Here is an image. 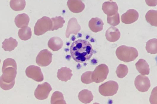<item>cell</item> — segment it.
<instances>
[{
    "instance_id": "obj_1",
    "label": "cell",
    "mask_w": 157,
    "mask_h": 104,
    "mask_svg": "<svg viewBox=\"0 0 157 104\" xmlns=\"http://www.w3.org/2000/svg\"><path fill=\"white\" fill-rule=\"evenodd\" d=\"M17 70V63L14 59L8 58L4 61L2 70L3 74L0 79L1 89L7 90L13 87L15 84Z\"/></svg>"
},
{
    "instance_id": "obj_2",
    "label": "cell",
    "mask_w": 157,
    "mask_h": 104,
    "mask_svg": "<svg viewBox=\"0 0 157 104\" xmlns=\"http://www.w3.org/2000/svg\"><path fill=\"white\" fill-rule=\"evenodd\" d=\"M70 51L71 56L76 62L82 63L89 60L93 54L90 43L87 40L78 39L72 44Z\"/></svg>"
},
{
    "instance_id": "obj_3",
    "label": "cell",
    "mask_w": 157,
    "mask_h": 104,
    "mask_svg": "<svg viewBox=\"0 0 157 104\" xmlns=\"http://www.w3.org/2000/svg\"><path fill=\"white\" fill-rule=\"evenodd\" d=\"M116 54L118 59L125 62L133 61L138 56V52L135 48L124 45L118 47Z\"/></svg>"
},
{
    "instance_id": "obj_4",
    "label": "cell",
    "mask_w": 157,
    "mask_h": 104,
    "mask_svg": "<svg viewBox=\"0 0 157 104\" xmlns=\"http://www.w3.org/2000/svg\"><path fill=\"white\" fill-rule=\"evenodd\" d=\"M52 25L51 18L47 16L43 17L38 19L35 24L34 27L35 34L39 36L48 31H51Z\"/></svg>"
},
{
    "instance_id": "obj_5",
    "label": "cell",
    "mask_w": 157,
    "mask_h": 104,
    "mask_svg": "<svg viewBox=\"0 0 157 104\" xmlns=\"http://www.w3.org/2000/svg\"><path fill=\"white\" fill-rule=\"evenodd\" d=\"M109 73L108 66L104 64H102L97 66L92 74V79L93 81L97 83L103 82L107 77Z\"/></svg>"
},
{
    "instance_id": "obj_6",
    "label": "cell",
    "mask_w": 157,
    "mask_h": 104,
    "mask_svg": "<svg viewBox=\"0 0 157 104\" xmlns=\"http://www.w3.org/2000/svg\"><path fill=\"white\" fill-rule=\"evenodd\" d=\"M118 89V85L117 83L115 81L110 80L99 86V91L103 96H112L116 93Z\"/></svg>"
},
{
    "instance_id": "obj_7",
    "label": "cell",
    "mask_w": 157,
    "mask_h": 104,
    "mask_svg": "<svg viewBox=\"0 0 157 104\" xmlns=\"http://www.w3.org/2000/svg\"><path fill=\"white\" fill-rule=\"evenodd\" d=\"M52 89L50 84L47 82L39 84L34 91V96L39 100H44L48 97Z\"/></svg>"
},
{
    "instance_id": "obj_8",
    "label": "cell",
    "mask_w": 157,
    "mask_h": 104,
    "mask_svg": "<svg viewBox=\"0 0 157 104\" xmlns=\"http://www.w3.org/2000/svg\"><path fill=\"white\" fill-rule=\"evenodd\" d=\"M52 54L48 49H45L41 51L36 58V62L38 65L42 67L49 65L52 61Z\"/></svg>"
},
{
    "instance_id": "obj_9",
    "label": "cell",
    "mask_w": 157,
    "mask_h": 104,
    "mask_svg": "<svg viewBox=\"0 0 157 104\" xmlns=\"http://www.w3.org/2000/svg\"><path fill=\"white\" fill-rule=\"evenodd\" d=\"M25 73L28 77L37 82H41L44 80V76L40 67L31 65L27 68Z\"/></svg>"
},
{
    "instance_id": "obj_10",
    "label": "cell",
    "mask_w": 157,
    "mask_h": 104,
    "mask_svg": "<svg viewBox=\"0 0 157 104\" xmlns=\"http://www.w3.org/2000/svg\"><path fill=\"white\" fill-rule=\"evenodd\" d=\"M134 85L136 88L139 91L145 92L148 91L150 88V83L147 76L140 74L135 78Z\"/></svg>"
},
{
    "instance_id": "obj_11",
    "label": "cell",
    "mask_w": 157,
    "mask_h": 104,
    "mask_svg": "<svg viewBox=\"0 0 157 104\" xmlns=\"http://www.w3.org/2000/svg\"><path fill=\"white\" fill-rule=\"evenodd\" d=\"M139 17V13L134 9H129L121 16L122 22L126 24H130L137 20Z\"/></svg>"
},
{
    "instance_id": "obj_12",
    "label": "cell",
    "mask_w": 157,
    "mask_h": 104,
    "mask_svg": "<svg viewBox=\"0 0 157 104\" xmlns=\"http://www.w3.org/2000/svg\"><path fill=\"white\" fill-rule=\"evenodd\" d=\"M81 29L76 19L74 17L71 18L68 22L65 33L66 37L68 38L71 33L77 34Z\"/></svg>"
},
{
    "instance_id": "obj_13",
    "label": "cell",
    "mask_w": 157,
    "mask_h": 104,
    "mask_svg": "<svg viewBox=\"0 0 157 104\" xmlns=\"http://www.w3.org/2000/svg\"><path fill=\"white\" fill-rule=\"evenodd\" d=\"M102 9L107 16H111L118 12V7L115 2L108 1H105L102 4Z\"/></svg>"
},
{
    "instance_id": "obj_14",
    "label": "cell",
    "mask_w": 157,
    "mask_h": 104,
    "mask_svg": "<svg viewBox=\"0 0 157 104\" xmlns=\"http://www.w3.org/2000/svg\"><path fill=\"white\" fill-rule=\"evenodd\" d=\"M105 36L108 41L114 42L119 39L121 33L117 28L115 26H111L106 31Z\"/></svg>"
},
{
    "instance_id": "obj_15",
    "label": "cell",
    "mask_w": 157,
    "mask_h": 104,
    "mask_svg": "<svg viewBox=\"0 0 157 104\" xmlns=\"http://www.w3.org/2000/svg\"><path fill=\"white\" fill-rule=\"evenodd\" d=\"M67 4L70 10L75 13L81 12L85 8L84 4L81 0H68Z\"/></svg>"
},
{
    "instance_id": "obj_16",
    "label": "cell",
    "mask_w": 157,
    "mask_h": 104,
    "mask_svg": "<svg viewBox=\"0 0 157 104\" xmlns=\"http://www.w3.org/2000/svg\"><path fill=\"white\" fill-rule=\"evenodd\" d=\"M103 25L102 20L97 17L92 18L89 22L90 29L95 33L101 31L103 29Z\"/></svg>"
},
{
    "instance_id": "obj_17",
    "label": "cell",
    "mask_w": 157,
    "mask_h": 104,
    "mask_svg": "<svg viewBox=\"0 0 157 104\" xmlns=\"http://www.w3.org/2000/svg\"><path fill=\"white\" fill-rule=\"evenodd\" d=\"M30 20L29 16L25 13L17 15L15 18L16 26L19 28H23L27 26Z\"/></svg>"
},
{
    "instance_id": "obj_18",
    "label": "cell",
    "mask_w": 157,
    "mask_h": 104,
    "mask_svg": "<svg viewBox=\"0 0 157 104\" xmlns=\"http://www.w3.org/2000/svg\"><path fill=\"white\" fill-rule=\"evenodd\" d=\"M72 75V71L70 68L65 67L58 70L57 76L59 80L67 81L71 79Z\"/></svg>"
},
{
    "instance_id": "obj_19",
    "label": "cell",
    "mask_w": 157,
    "mask_h": 104,
    "mask_svg": "<svg viewBox=\"0 0 157 104\" xmlns=\"http://www.w3.org/2000/svg\"><path fill=\"white\" fill-rule=\"evenodd\" d=\"M63 42L59 37L54 36L51 38L49 40L48 45L49 47L53 51H57L63 47Z\"/></svg>"
},
{
    "instance_id": "obj_20",
    "label": "cell",
    "mask_w": 157,
    "mask_h": 104,
    "mask_svg": "<svg viewBox=\"0 0 157 104\" xmlns=\"http://www.w3.org/2000/svg\"><path fill=\"white\" fill-rule=\"evenodd\" d=\"M135 66L138 71L142 75H148L149 74V66L145 60L140 59L136 63Z\"/></svg>"
},
{
    "instance_id": "obj_21",
    "label": "cell",
    "mask_w": 157,
    "mask_h": 104,
    "mask_svg": "<svg viewBox=\"0 0 157 104\" xmlns=\"http://www.w3.org/2000/svg\"><path fill=\"white\" fill-rule=\"evenodd\" d=\"M93 95L92 92L87 89H84L81 91L78 94L79 100L84 103H90L93 99Z\"/></svg>"
},
{
    "instance_id": "obj_22",
    "label": "cell",
    "mask_w": 157,
    "mask_h": 104,
    "mask_svg": "<svg viewBox=\"0 0 157 104\" xmlns=\"http://www.w3.org/2000/svg\"><path fill=\"white\" fill-rule=\"evenodd\" d=\"M2 48L5 51H11L13 50L17 46L18 42L16 40L12 37L5 39L2 42Z\"/></svg>"
},
{
    "instance_id": "obj_23",
    "label": "cell",
    "mask_w": 157,
    "mask_h": 104,
    "mask_svg": "<svg viewBox=\"0 0 157 104\" xmlns=\"http://www.w3.org/2000/svg\"><path fill=\"white\" fill-rule=\"evenodd\" d=\"M157 11L151 9L146 13L145 17L147 21L151 25L156 27L157 26Z\"/></svg>"
},
{
    "instance_id": "obj_24",
    "label": "cell",
    "mask_w": 157,
    "mask_h": 104,
    "mask_svg": "<svg viewBox=\"0 0 157 104\" xmlns=\"http://www.w3.org/2000/svg\"><path fill=\"white\" fill-rule=\"evenodd\" d=\"M52 104H66L63 94L59 91H56L52 94L51 99Z\"/></svg>"
},
{
    "instance_id": "obj_25",
    "label": "cell",
    "mask_w": 157,
    "mask_h": 104,
    "mask_svg": "<svg viewBox=\"0 0 157 104\" xmlns=\"http://www.w3.org/2000/svg\"><path fill=\"white\" fill-rule=\"evenodd\" d=\"M18 35L22 40L26 41L30 39L32 36L31 28L28 26L20 29L18 31Z\"/></svg>"
},
{
    "instance_id": "obj_26",
    "label": "cell",
    "mask_w": 157,
    "mask_h": 104,
    "mask_svg": "<svg viewBox=\"0 0 157 104\" xmlns=\"http://www.w3.org/2000/svg\"><path fill=\"white\" fill-rule=\"evenodd\" d=\"M146 49L147 52L151 54L157 53V39L153 38L149 40L146 44Z\"/></svg>"
},
{
    "instance_id": "obj_27",
    "label": "cell",
    "mask_w": 157,
    "mask_h": 104,
    "mask_svg": "<svg viewBox=\"0 0 157 104\" xmlns=\"http://www.w3.org/2000/svg\"><path fill=\"white\" fill-rule=\"evenodd\" d=\"M25 0H11L10 1V7L15 11H21L23 9L25 6Z\"/></svg>"
},
{
    "instance_id": "obj_28",
    "label": "cell",
    "mask_w": 157,
    "mask_h": 104,
    "mask_svg": "<svg viewBox=\"0 0 157 104\" xmlns=\"http://www.w3.org/2000/svg\"><path fill=\"white\" fill-rule=\"evenodd\" d=\"M52 22V27L51 31H53L62 27L65 21L61 16H56L51 18Z\"/></svg>"
},
{
    "instance_id": "obj_29",
    "label": "cell",
    "mask_w": 157,
    "mask_h": 104,
    "mask_svg": "<svg viewBox=\"0 0 157 104\" xmlns=\"http://www.w3.org/2000/svg\"><path fill=\"white\" fill-rule=\"evenodd\" d=\"M116 72L118 78H123L127 74L128 68L127 65L120 64L117 67Z\"/></svg>"
},
{
    "instance_id": "obj_30",
    "label": "cell",
    "mask_w": 157,
    "mask_h": 104,
    "mask_svg": "<svg viewBox=\"0 0 157 104\" xmlns=\"http://www.w3.org/2000/svg\"><path fill=\"white\" fill-rule=\"evenodd\" d=\"M107 21L108 23L113 26L119 24L120 22L119 13L117 12L113 15L107 16Z\"/></svg>"
},
{
    "instance_id": "obj_31",
    "label": "cell",
    "mask_w": 157,
    "mask_h": 104,
    "mask_svg": "<svg viewBox=\"0 0 157 104\" xmlns=\"http://www.w3.org/2000/svg\"><path fill=\"white\" fill-rule=\"evenodd\" d=\"M92 72V71H88L83 73L81 77V81L87 84L93 82L91 78Z\"/></svg>"
},
{
    "instance_id": "obj_32",
    "label": "cell",
    "mask_w": 157,
    "mask_h": 104,
    "mask_svg": "<svg viewBox=\"0 0 157 104\" xmlns=\"http://www.w3.org/2000/svg\"><path fill=\"white\" fill-rule=\"evenodd\" d=\"M156 0L154 1L153 2V1H147L146 0L145 1L146 2V4H148V5L150 6H155L156 5L157 1H156Z\"/></svg>"
}]
</instances>
